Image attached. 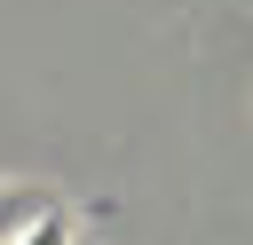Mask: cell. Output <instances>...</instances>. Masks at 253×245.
I'll return each instance as SVG.
<instances>
[{
	"instance_id": "6da1fadb",
	"label": "cell",
	"mask_w": 253,
	"mask_h": 245,
	"mask_svg": "<svg viewBox=\"0 0 253 245\" xmlns=\"http://www.w3.org/2000/svg\"><path fill=\"white\" fill-rule=\"evenodd\" d=\"M32 221H40V205H32L24 190H0V245H16Z\"/></svg>"
},
{
	"instance_id": "7a4b0ae2",
	"label": "cell",
	"mask_w": 253,
	"mask_h": 245,
	"mask_svg": "<svg viewBox=\"0 0 253 245\" xmlns=\"http://www.w3.org/2000/svg\"><path fill=\"white\" fill-rule=\"evenodd\" d=\"M16 245H71V229H63V213H40V221H32Z\"/></svg>"
}]
</instances>
